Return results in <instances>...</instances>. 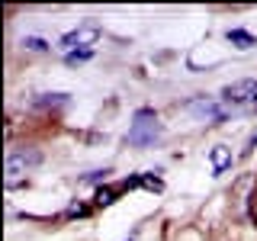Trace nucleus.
Segmentation results:
<instances>
[{
  "instance_id": "nucleus-2",
  "label": "nucleus",
  "mask_w": 257,
  "mask_h": 241,
  "mask_svg": "<svg viewBox=\"0 0 257 241\" xmlns=\"http://www.w3.org/2000/svg\"><path fill=\"white\" fill-rule=\"evenodd\" d=\"M96 39H100V26L96 23H80L77 29H71L68 36H61L58 48L64 55H74V52H93Z\"/></svg>"
},
{
  "instance_id": "nucleus-5",
  "label": "nucleus",
  "mask_w": 257,
  "mask_h": 241,
  "mask_svg": "<svg viewBox=\"0 0 257 241\" xmlns=\"http://www.w3.org/2000/svg\"><path fill=\"white\" fill-rule=\"evenodd\" d=\"M228 167H231V148H225V145H215V148H212V171H215V177L225 174Z\"/></svg>"
},
{
  "instance_id": "nucleus-8",
  "label": "nucleus",
  "mask_w": 257,
  "mask_h": 241,
  "mask_svg": "<svg viewBox=\"0 0 257 241\" xmlns=\"http://www.w3.org/2000/svg\"><path fill=\"white\" fill-rule=\"evenodd\" d=\"M90 55H93V52H74V55H64V61H68V64H80V61L90 58Z\"/></svg>"
},
{
  "instance_id": "nucleus-4",
  "label": "nucleus",
  "mask_w": 257,
  "mask_h": 241,
  "mask_svg": "<svg viewBox=\"0 0 257 241\" xmlns=\"http://www.w3.org/2000/svg\"><path fill=\"white\" fill-rule=\"evenodd\" d=\"M225 103H235V106H244V103L257 100V80H235L222 90Z\"/></svg>"
},
{
  "instance_id": "nucleus-6",
  "label": "nucleus",
  "mask_w": 257,
  "mask_h": 241,
  "mask_svg": "<svg viewBox=\"0 0 257 241\" xmlns=\"http://www.w3.org/2000/svg\"><path fill=\"white\" fill-rule=\"evenodd\" d=\"M190 109H193V112H199V116H209V119H222V116H225V112L215 106V103H209V100H193V103H190Z\"/></svg>"
},
{
  "instance_id": "nucleus-7",
  "label": "nucleus",
  "mask_w": 257,
  "mask_h": 241,
  "mask_svg": "<svg viewBox=\"0 0 257 241\" xmlns=\"http://www.w3.org/2000/svg\"><path fill=\"white\" fill-rule=\"evenodd\" d=\"M228 42H235L238 48H251L254 45V36L244 29H228Z\"/></svg>"
},
{
  "instance_id": "nucleus-9",
  "label": "nucleus",
  "mask_w": 257,
  "mask_h": 241,
  "mask_svg": "<svg viewBox=\"0 0 257 241\" xmlns=\"http://www.w3.org/2000/svg\"><path fill=\"white\" fill-rule=\"evenodd\" d=\"M23 45H29L32 52H42V48H45V42H42V39H26V42H23Z\"/></svg>"
},
{
  "instance_id": "nucleus-1",
  "label": "nucleus",
  "mask_w": 257,
  "mask_h": 241,
  "mask_svg": "<svg viewBox=\"0 0 257 241\" xmlns=\"http://www.w3.org/2000/svg\"><path fill=\"white\" fill-rule=\"evenodd\" d=\"M161 135H164V126H161L158 112L155 109H139L135 119H132V126H128L125 142L135 145V148H148V145H155Z\"/></svg>"
},
{
  "instance_id": "nucleus-3",
  "label": "nucleus",
  "mask_w": 257,
  "mask_h": 241,
  "mask_svg": "<svg viewBox=\"0 0 257 241\" xmlns=\"http://www.w3.org/2000/svg\"><path fill=\"white\" fill-rule=\"evenodd\" d=\"M39 164V151L36 148H13L7 155V187H16V183L26 177L29 167Z\"/></svg>"
}]
</instances>
